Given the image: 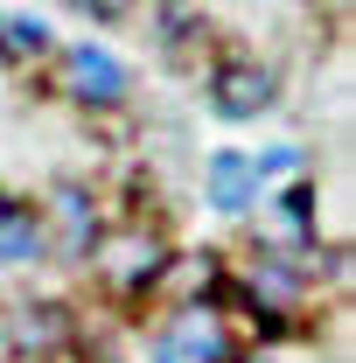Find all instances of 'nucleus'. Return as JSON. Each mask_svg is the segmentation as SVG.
<instances>
[{"mask_svg": "<svg viewBox=\"0 0 356 363\" xmlns=\"http://www.w3.org/2000/svg\"><path fill=\"white\" fill-rule=\"evenodd\" d=\"M266 98H272V77L259 63H230V70H217V84H210V105H217L223 119H259Z\"/></svg>", "mask_w": 356, "mask_h": 363, "instance_id": "nucleus-1", "label": "nucleus"}, {"mask_svg": "<svg viewBox=\"0 0 356 363\" xmlns=\"http://www.w3.org/2000/svg\"><path fill=\"white\" fill-rule=\"evenodd\" d=\"M70 91L91 98V105H119L126 98V63L119 56H105V49H70Z\"/></svg>", "mask_w": 356, "mask_h": 363, "instance_id": "nucleus-2", "label": "nucleus"}, {"mask_svg": "<svg viewBox=\"0 0 356 363\" xmlns=\"http://www.w3.org/2000/svg\"><path fill=\"white\" fill-rule=\"evenodd\" d=\"M210 210H223V217L252 210V161L245 154H210Z\"/></svg>", "mask_w": 356, "mask_h": 363, "instance_id": "nucleus-3", "label": "nucleus"}, {"mask_svg": "<svg viewBox=\"0 0 356 363\" xmlns=\"http://www.w3.org/2000/svg\"><path fill=\"white\" fill-rule=\"evenodd\" d=\"M35 252H43L35 217H21V210H7V203H0V259H7V266H28Z\"/></svg>", "mask_w": 356, "mask_h": 363, "instance_id": "nucleus-4", "label": "nucleus"}, {"mask_svg": "<svg viewBox=\"0 0 356 363\" xmlns=\"http://www.w3.org/2000/svg\"><path fill=\"white\" fill-rule=\"evenodd\" d=\"M182 350H189L196 363H217L223 357V328H217V321H203V315H189V321H182Z\"/></svg>", "mask_w": 356, "mask_h": 363, "instance_id": "nucleus-5", "label": "nucleus"}, {"mask_svg": "<svg viewBox=\"0 0 356 363\" xmlns=\"http://www.w3.org/2000/svg\"><path fill=\"white\" fill-rule=\"evenodd\" d=\"M259 294H272V301H294V294H301V286H294V272H259Z\"/></svg>", "mask_w": 356, "mask_h": 363, "instance_id": "nucleus-6", "label": "nucleus"}, {"mask_svg": "<svg viewBox=\"0 0 356 363\" xmlns=\"http://www.w3.org/2000/svg\"><path fill=\"white\" fill-rule=\"evenodd\" d=\"M14 43L21 49H49V28L43 21H14Z\"/></svg>", "mask_w": 356, "mask_h": 363, "instance_id": "nucleus-7", "label": "nucleus"}, {"mask_svg": "<svg viewBox=\"0 0 356 363\" xmlns=\"http://www.w3.org/2000/svg\"><path fill=\"white\" fill-rule=\"evenodd\" d=\"M154 363H182V350H168V342H161V350H154Z\"/></svg>", "mask_w": 356, "mask_h": 363, "instance_id": "nucleus-8", "label": "nucleus"}]
</instances>
